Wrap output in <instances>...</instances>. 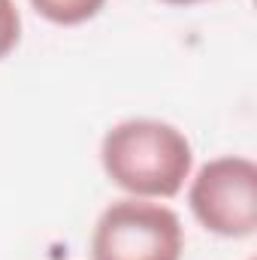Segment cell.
<instances>
[{
  "label": "cell",
  "mask_w": 257,
  "mask_h": 260,
  "mask_svg": "<svg viewBox=\"0 0 257 260\" xmlns=\"http://www.w3.org/2000/svg\"><path fill=\"white\" fill-rule=\"evenodd\" d=\"M100 167L127 197L173 200L194 173V145L170 121L124 118L103 133Z\"/></svg>",
  "instance_id": "6da1fadb"
},
{
  "label": "cell",
  "mask_w": 257,
  "mask_h": 260,
  "mask_svg": "<svg viewBox=\"0 0 257 260\" xmlns=\"http://www.w3.org/2000/svg\"><path fill=\"white\" fill-rule=\"evenodd\" d=\"M88 254L91 260H182V218L160 200L121 197L97 215Z\"/></svg>",
  "instance_id": "7a4b0ae2"
},
{
  "label": "cell",
  "mask_w": 257,
  "mask_h": 260,
  "mask_svg": "<svg viewBox=\"0 0 257 260\" xmlns=\"http://www.w3.org/2000/svg\"><path fill=\"white\" fill-rule=\"evenodd\" d=\"M188 209L221 239H248L257 230V164L245 154L206 160L188 179Z\"/></svg>",
  "instance_id": "3957f363"
},
{
  "label": "cell",
  "mask_w": 257,
  "mask_h": 260,
  "mask_svg": "<svg viewBox=\"0 0 257 260\" xmlns=\"http://www.w3.org/2000/svg\"><path fill=\"white\" fill-rule=\"evenodd\" d=\"M40 18L58 27H76L91 18H97L106 6V0H30Z\"/></svg>",
  "instance_id": "277c9868"
},
{
  "label": "cell",
  "mask_w": 257,
  "mask_h": 260,
  "mask_svg": "<svg viewBox=\"0 0 257 260\" xmlns=\"http://www.w3.org/2000/svg\"><path fill=\"white\" fill-rule=\"evenodd\" d=\"M21 43V12L15 0H0V61L9 58Z\"/></svg>",
  "instance_id": "5b68a950"
},
{
  "label": "cell",
  "mask_w": 257,
  "mask_h": 260,
  "mask_svg": "<svg viewBox=\"0 0 257 260\" xmlns=\"http://www.w3.org/2000/svg\"><path fill=\"white\" fill-rule=\"evenodd\" d=\"M167 6H197V3H209V0H160Z\"/></svg>",
  "instance_id": "8992f818"
},
{
  "label": "cell",
  "mask_w": 257,
  "mask_h": 260,
  "mask_svg": "<svg viewBox=\"0 0 257 260\" xmlns=\"http://www.w3.org/2000/svg\"><path fill=\"white\" fill-rule=\"evenodd\" d=\"M248 260H254V257H248Z\"/></svg>",
  "instance_id": "52a82bcc"
}]
</instances>
